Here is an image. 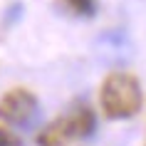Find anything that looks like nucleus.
<instances>
[{
  "mask_svg": "<svg viewBox=\"0 0 146 146\" xmlns=\"http://www.w3.org/2000/svg\"><path fill=\"white\" fill-rule=\"evenodd\" d=\"M144 92L131 72H111L102 82L99 89V107L109 119H129L141 109Z\"/></svg>",
  "mask_w": 146,
  "mask_h": 146,
  "instance_id": "nucleus-1",
  "label": "nucleus"
},
{
  "mask_svg": "<svg viewBox=\"0 0 146 146\" xmlns=\"http://www.w3.org/2000/svg\"><path fill=\"white\" fill-rule=\"evenodd\" d=\"M37 109V97L25 89V87H15L10 89L3 99H0V116L10 124H25L30 121V116Z\"/></svg>",
  "mask_w": 146,
  "mask_h": 146,
  "instance_id": "nucleus-2",
  "label": "nucleus"
},
{
  "mask_svg": "<svg viewBox=\"0 0 146 146\" xmlns=\"http://www.w3.org/2000/svg\"><path fill=\"white\" fill-rule=\"evenodd\" d=\"M67 124H69V131H72V139H84L89 136L97 126V116H94L92 107L87 104H77L67 111Z\"/></svg>",
  "mask_w": 146,
  "mask_h": 146,
  "instance_id": "nucleus-3",
  "label": "nucleus"
},
{
  "mask_svg": "<svg viewBox=\"0 0 146 146\" xmlns=\"http://www.w3.org/2000/svg\"><path fill=\"white\" fill-rule=\"evenodd\" d=\"M72 139V131H69V124H67V116H60L54 119L52 124H47L45 129L37 134V144L40 146H67Z\"/></svg>",
  "mask_w": 146,
  "mask_h": 146,
  "instance_id": "nucleus-4",
  "label": "nucleus"
},
{
  "mask_svg": "<svg viewBox=\"0 0 146 146\" xmlns=\"http://www.w3.org/2000/svg\"><path fill=\"white\" fill-rule=\"evenodd\" d=\"M64 3L79 15H92L94 13V0H64Z\"/></svg>",
  "mask_w": 146,
  "mask_h": 146,
  "instance_id": "nucleus-5",
  "label": "nucleus"
},
{
  "mask_svg": "<svg viewBox=\"0 0 146 146\" xmlns=\"http://www.w3.org/2000/svg\"><path fill=\"white\" fill-rule=\"evenodd\" d=\"M0 146H20V139L8 126H0Z\"/></svg>",
  "mask_w": 146,
  "mask_h": 146,
  "instance_id": "nucleus-6",
  "label": "nucleus"
}]
</instances>
